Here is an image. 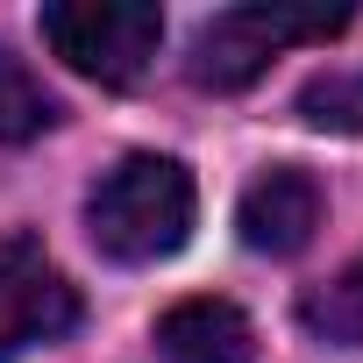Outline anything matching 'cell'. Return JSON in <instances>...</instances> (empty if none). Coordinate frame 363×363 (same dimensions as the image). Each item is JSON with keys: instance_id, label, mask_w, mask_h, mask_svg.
I'll return each instance as SVG.
<instances>
[{"instance_id": "obj_5", "label": "cell", "mask_w": 363, "mask_h": 363, "mask_svg": "<svg viewBox=\"0 0 363 363\" xmlns=\"http://www.w3.org/2000/svg\"><path fill=\"white\" fill-rule=\"evenodd\" d=\"M320 178L313 171H299V164H271L257 186L242 193V207H235V228H242V242L257 250V257H299L306 242H313V228H320Z\"/></svg>"}, {"instance_id": "obj_4", "label": "cell", "mask_w": 363, "mask_h": 363, "mask_svg": "<svg viewBox=\"0 0 363 363\" xmlns=\"http://www.w3.org/2000/svg\"><path fill=\"white\" fill-rule=\"evenodd\" d=\"M72 328H79V292L43 257V242H29V235L0 242V363L36 342H57Z\"/></svg>"}, {"instance_id": "obj_7", "label": "cell", "mask_w": 363, "mask_h": 363, "mask_svg": "<svg viewBox=\"0 0 363 363\" xmlns=\"http://www.w3.org/2000/svg\"><path fill=\"white\" fill-rule=\"evenodd\" d=\"M299 328L328 349H363V257H349L328 285L299 299Z\"/></svg>"}, {"instance_id": "obj_9", "label": "cell", "mask_w": 363, "mask_h": 363, "mask_svg": "<svg viewBox=\"0 0 363 363\" xmlns=\"http://www.w3.org/2000/svg\"><path fill=\"white\" fill-rule=\"evenodd\" d=\"M299 121L328 135H363V72H320L299 86Z\"/></svg>"}, {"instance_id": "obj_3", "label": "cell", "mask_w": 363, "mask_h": 363, "mask_svg": "<svg viewBox=\"0 0 363 363\" xmlns=\"http://www.w3.org/2000/svg\"><path fill=\"white\" fill-rule=\"evenodd\" d=\"M36 22H43V43L79 79H100V86H135L164 43V15L150 0H50Z\"/></svg>"}, {"instance_id": "obj_8", "label": "cell", "mask_w": 363, "mask_h": 363, "mask_svg": "<svg viewBox=\"0 0 363 363\" xmlns=\"http://www.w3.org/2000/svg\"><path fill=\"white\" fill-rule=\"evenodd\" d=\"M57 121V100L43 93V79L0 43V143H36Z\"/></svg>"}, {"instance_id": "obj_1", "label": "cell", "mask_w": 363, "mask_h": 363, "mask_svg": "<svg viewBox=\"0 0 363 363\" xmlns=\"http://www.w3.org/2000/svg\"><path fill=\"white\" fill-rule=\"evenodd\" d=\"M193 207H200L193 171L178 157L135 150L114 171H100V186L86 193V228H93V250L114 264H164V257L186 250Z\"/></svg>"}, {"instance_id": "obj_2", "label": "cell", "mask_w": 363, "mask_h": 363, "mask_svg": "<svg viewBox=\"0 0 363 363\" xmlns=\"http://www.w3.org/2000/svg\"><path fill=\"white\" fill-rule=\"evenodd\" d=\"M349 22H356L349 0H335V8H328V0H242V8H221L214 22H200L186 72H193L200 93H242V86H257L271 72L278 50L328 43Z\"/></svg>"}, {"instance_id": "obj_6", "label": "cell", "mask_w": 363, "mask_h": 363, "mask_svg": "<svg viewBox=\"0 0 363 363\" xmlns=\"http://www.w3.org/2000/svg\"><path fill=\"white\" fill-rule=\"evenodd\" d=\"M157 356L164 363H257V328L228 299H178L157 320Z\"/></svg>"}]
</instances>
